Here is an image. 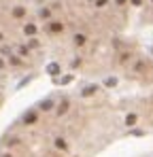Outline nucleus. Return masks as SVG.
I'll use <instances>...</instances> for the list:
<instances>
[{"mask_svg":"<svg viewBox=\"0 0 153 157\" xmlns=\"http://www.w3.org/2000/svg\"><path fill=\"white\" fill-rule=\"evenodd\" d=\"M0 40H2V34H0Z\"/></svg>","mask_w":153,"mask_h":157,"instance_id":"15","label":"nucleus"},{"mask_svg":"<svg viewBox=\"0 0 153 157\" xmlns=\"http://www.w3.org/2000/svg\"><path fill=\"white\" fill-rule=\"evenodd\" d=\"M94 91H96V87H94V85H89V87H85V91H83V96H92Z\"/></svg>","mask_w":153,"mask_h":157,"instance_id":"6","label":"nucleus"},{"mask_svg":"<svg viewBox=\"0 0 153 157\" xmlns=\"http://www.w3.org/2000/svg\"><path fill=\"white\" fill-rule=\"evenodd\" d=\"M55 147H57V149H66V142H64L62 138H57V140H55Z\"/></svg>","mask_w":153,"mask_h":157,"instance_id":"10","label":"nucleus"},{"mask_svg":"<svg viewBox=\"0 0 153 157\" xmlns=\"http://www.w3.org/2000/svg\"><path fill=\"white\" fill-rule=\"evenodd\" d=\"M126 123H128V125H134V123H136V115H128Z\"/></svg>","mask_w":153,"mask_h":157,"instance_id":"7","label":"nucleus"},{"mask_svg":"<svg viewBox=\"0 0 153 157\" xmlns=\"http://www.w3.org/2000/svg\"><path fill=\"white\" fill-rule=\"evenodd\" d=\"M51 106H53V102H51V100H45V102H41V108H43V111H49Z\"/></svg>","mask_w":153,"mask_h":157,"instance_id":"5","label":"nucleus"},{"mask_svg":"<svg viewBox=\"0 0 153 157\" xmlns=\"http://www.w3.org/2000/svg\"><path fill=\"white\" fill-rule=\"evenodd\" d=\"M24 15H26V9L24 6H15L13 9V17H24Z\"/></svg>","mask_w":153,"mask_h":157,"instance_id":"1","label":"nucleus"},{"mask_svg":"<svg viewBox=\"0 0 153 157\" xmlns=\"http://www.w3.org/2000/svg\"><path fill=\"white\" fill-rule=\"evenodd\" d=\"M132 2H134V4H140V0H132Z\"/></svg>","mask_w":153,"mask_h":157,"instance_id":"13","label":"nucleus"},{"mask_svg":"<svg viewBox=\"0 0 153 157\" xmlns=\"http://www.w3.org/2000/svg\"><path fill=\"white\" fill-rule=\"evenodd\" d=\"M66 108H68V102H66V100H64V102H62V104H60V111H57V113H60V115H62V113H66Z\"/></svg>","mask_w":153,"mask_h":157,"instance_id":"9","label":"nucleus"},{"mask_svg":"<svg viewBox=\"0 0 153 157\" xmlns=\"http://www.w3.org/2000/svg\"><path fill=\"white\" fill-rule=\"evenodd\" d=\"M123 2H126V0H117V4H123Z\"/></svg>","mask_w":153,"mask_h":157,"instance_id":"14","label":"nucleus"},{"mask_svg":"<svg viewBox=\"0 0 153 157\" xmlns=\"http://www.w3.org/2000/svg\"><path fill=\"white\" fill-rule=\"evenodd\" d=\"M41 17H49V11L47 9H41Z\"/></svg>","mask_w":153,"mask_h":157,"instance_id":"12","label":"nucleus"},{"mask_svg":"<svg viewBox=\"0 0 153 157\" xmlns=\"http://www.w3.org/2000/svg\"><path fill=\"white\" fill-rule=\"evenodd\" d=\"M53 32H62V24L60 21H51V26H49Z\"/></svg>","mask_w":153,"mask_h":157,"instance_id":"3","label":"nucleus"},{"mask_svg":"<svg viewBox=\"0 0 153 157\" xmlns=\"http://www.w3.org/2000/svg\"><path fill=\"white\" fill-rule=\"evenodd\" d=\"M75 42H77V45H83V42H85V36H83V34H77V36H75Z\"/></svg>","mask_w":153,"mask_h":157,"instance_id":"8","label":"nucleus"},{"mask_svg":"<svg viewBox=\"0 0 153 157\" xmlns=\"http://www.w3.org/2000/svg\"><path fill=\"white\" fill-rule=\"evenodd\" d=\"M24 30H26V34H34V32H36V28H34V26H26Z\"/></svg>","mask_w":153,"mask_h":157,"instance_id":"11","label":"nucleus"},{"mask_svg":"<svg viewBox=\"0 0 153 157\" xmlns=\"http://www.w3.org/2000/svg\"><path fill=\"white\" fill-rule=\"evenodd\" d=\"M47 72H49V75H57V72H60V66L53 62V64H49V66H47Z\"/></svg>","mask_w":153,"mask_h":157,"instance_id":"2","label":"nucleus"},{"mask_svg":"<svg viewBox=\"0 0 153 157\" xmlns=\"http://www.w3.org/2000/svg\"><path fill=\"white\" fill-rule=\"evenodd\" d=\"M24 121H26V123H34V121H36V115H34V113H28V115L24 117Z\"/></svg>","mask_w":153,"mask_h":157,"instance_id":"4","label":"nucleus"}]
</instances>
